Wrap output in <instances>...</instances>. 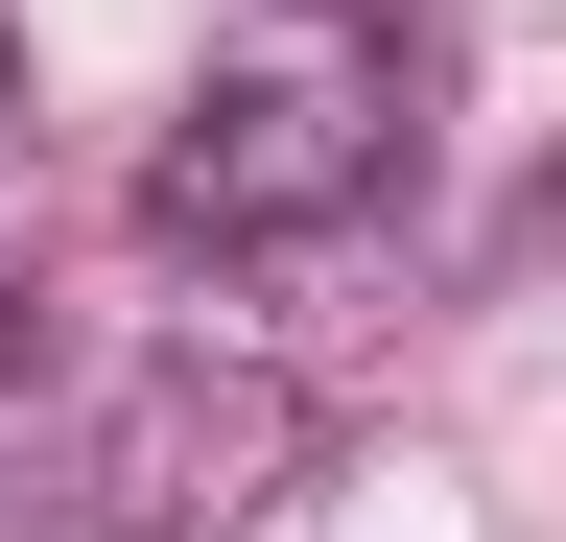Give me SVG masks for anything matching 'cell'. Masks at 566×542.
I'll use <instances>...</instances> for the list:
<instances>
[{
	"instance_id": "cell-1",
	"label": "cell",
	"mask_w": 566,
	"mask_h": 542,
	"mask_svg": "<svg viewBox=\"0 0 566 542\" xmlns=\"http://www.w3.org/2000/svg\"><path fill=\"white\" fill-rule=\"evenodd\" d=\"M378 142H401V47L354 24V0H307L283 47H237V72L166 118L142 213H166V236H212V259H260V236H331L354 189H378Z\"/></svg>"
},
{
	"instance_id": "cell-3",
	"label": "cell",
	"mask_w": 566,
	"mask_h": 542,
	"mask_svg": "<svg viewBox=\"0 0 566 542\" xmlns=\"http://www.w3.org/2000/svg\"><path fill=\"white\" fill-rule=\"evenodd\" d=\"M543 236H566V189H543Z\"/></svg>"
},
{
	"instance_id": "cell-2",
	"label": "cell",
	"mask_w": 566,
	"mask_h": 542,
	"mask_svg": "<svg viewBox=\"0 0 566 542\" xmlns=\"http://www.w3.org/2000/svg\"><path fill=\"white\" fill-rule=\"evenodd\" d=\"M283 471H307V401L260 354H212V330H166V354H118L71 401L48 519H95V542H237V519H283Z\"/></svg>"
}]
</instances>
